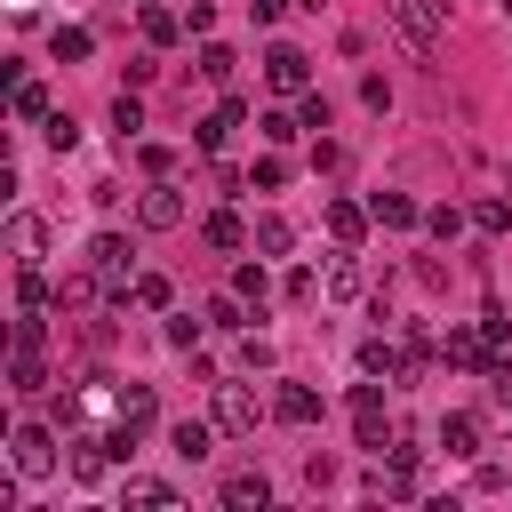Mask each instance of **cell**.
<instances>
[{
    "label": "cell",
    "instance_id": "6da1fadb",
    "mask_svg": "<svg viewBox=\"0 0 512 512\" xmlns=\"http://www.w3.org/2000/svg\"><path fill=\"white\" fill-rule=\"evenodd\" d=\"M384 24L400 32V48L416 64H432L440 56V32H448V0H384Z\"/></svg>",
    "mask_w": 512,
    "mask_h": 512
},
{
    "label": "cell",
    "instance_id": "7a4b0ae2",
    "mask_svg": "<svg viewBox=\"0 0 512 512\" xmlns=\"http://www.w3.org/2000/svg\"><path fill=\"white\" fill-rule=\"evenodd\" d=\"M88 272L104 280V296H120V288H136V248H128L120 232H96V240H88Z\"/></svg>",
    "mask_w": 512,
    "mask_h": 512
},
{
    "label": "cell",
    "instance_id": "3957f363",
    "mask_svg": "<svg viewBox=\"0 0 512 512\" xmlns=\"http://www.w3.org/2000/svg\"><path fill=\"white\" fill-rule=\"evenodd\" d=\"M8 464H16V480H48V472H56L48 424H16V432H8Z\"/></svg>",
    "mask_w": 512,
    "mask_h": 512
},
{
    "label": "cell",
    "instance_id": "277c9868",
    "mask_svg": "<svg viewBox=\"0 0 512 512\" xmlns=\"http://www.w3.org/2000/svg\"><path fill=\"white\" fill-rule=\"evenodd\" d=\"M136 216H144L152 232H176V224H184V192H176L168 176H152V184H144V200H136Z\"/></svg>",
    "mask_w": 512,
    "mask_h": 512
},
{
    "label": "cell",
    "instance_id": "5b68a950",
    "mask_svg": "<svg viewBox=\"0 0 512 512\" xmlns=\"http://www.w3.org/2000/svg\"><path fill=\"white\" fill-rule=\"evenodd\" d=\"M264 80H272L280 96H304V88H312V56H304V48H272V56H264Z\"/></svg>",
    "mask_w": 512,
    "mask_h": 512
},
{
    "label": "cell",
    "instance_id": "8992f818",
    "mask_svg": "<svg viewBox=\"0 0 512 512\" xmlns=\"http://www.w3.org/2000/svg\"><path fill=\"white\" fill-rule=\"evenodd\" d=\"M240 120H248V104H240V96H224V112H208V120H192V144H200V152H224Z\"/></svg>",
    "mask_w": 512,
    "mask_h": 512
},
{
    "label": "cell",
    "instance_id": "52a82bcc",
    "mask_svg": "<svg viewBox=\"0 0 512 512\" xmlns=\"http://www.w3.org/2000/svg\"><path fill=\"white\" fill-rule=\"evenodd\" d=\"M216 432H256V392L248 384H216Z\"/></svg>",
    "mask_w": 512,
    "mask_h": 512
},
{
    "label": "cell",
    "instance_id": "ba28073f",
    "mask_svg": "<svg viewBox=\"0 0 512 512\" xmlns=\"http://www.w3.org/2000/svg\"><path fill=\"white\" fill-rule=\"evenodd\" d=\"M272 416H280V424H320V392H312V384H280V392H272Z\"/></svg>",
    "mask_w": 512,
    "mask_h": 512
},
{
    "label": "cell",
    "instance_id": "9c48e42d",
    "mask_svg": "<svg viewBox=\"0 0 512 512\" xmlns=\"http://www.w3.org/2000/svg\"><path fill=\"white\" fill-rule=\"evenodd\" d=\"M352 416H360V448H384V392L352 384Z\"/></svg>",
    "mask_w": 512,
    "mask_h": 512
},
{
    "label": "cell",
    "instance_id": "30bf717a",
    "mask_svg": "<svg viewBox=\"0 0 512 512\" xmlns=\"http://www.w3.org/2000/svg\"><path fill=\"white\" fill-rule=\"evenodd\" d=\"M224 504H232V512H264V504H272V480H264V472H232V480H224Z\"/></svg>",
    "mask_w": 512,
    "mask_h": 512
},
{
    "label": "cell",
    "instance_id": "8fae6325",
    "mask_svg": "<svg viewBox=\"0 0 512 512\" xmlns=\"http://www.w3.org/2000/svg\"><path fill=\"white\" fill-rule=\"evenodd\" d=\"M40 384H48L40 344H16V352H8V392H40Z\"/></svg>",
    "mask_w": 512,
    "mask_h": 512
},
{
    "label": "cell",
    "instance_id": "7c38bea8",
    "mask_svg": "<svg viewBox=\"0 0 512 512\" xmlns=\"http://www.w3.org/2000/svg\"><path fill=\"white\" fill-rule=\"evenodd\" d=\"M152 408H160V400H152V384H128V392L112 400V416H120V432H144V424H152Z\"/></svg>",
    "mask_w": 512,
    "mask_h": 512
},
{
    "label": "cell",
    "instance_id": "4fadbf2b",
    "mask_svg": "<svg viewBox=\"0 0 512 512\" xmlns=\"http://www.w3.org/2000/svg\"><path fill=\"white\" fill-rule=\"evenodd\" d=\"M440 448H448V456H472V448H480V416H464V408L440 416Z\"/></svg>",
    "mask_w": 512,
    "mask_h": 512
},
{
    "label": "cell",
    "instance_id": "5bb4252c",
    "mask_svg": "<svg viewBox=\"0 0 512 512\" xmlns=\"http://www.w3.org/2000/svg\"><path fill=\"white\" fill-rule=\"evenodd\" d=\"M368 216H376V224H392V232H408V224H416V200H408V192H376V200H368Z\"/></svg>",
    "mask_w": 512,
    "mask_h": 512
},
{
    "label": "cell",
    "instance_id": "9a60e30c",
    "mask_svg": "<svg viewBox=\"0 0 512 512\" xmlns=\"http://www.w3.org/2000/svg\"><path fill=\"white\" fill-rule=\"evenodd\" d=\"M448 360L456 368H488V336L480 328H448Z\"/></svg>",
    "mask_w": 512,
    "mask_h": 512
},
{
    "label": "cell",
    "instance_id": "2e32d148",
    "mask_svg": "<svg viewBox=\"0 0 512 512\" xmlns=\"http://www.w3.org/2000/svg\"><path fill=\"white\" fill-rule=\"evenodd\" d=\"M168 448H176L184 464H200V456H208V424H192V416H184V424L168 432Z\"/></svg>",
    "mask_w": 512,
    "mask_h": 512
},
{
    "label": "cell",
    "instance_id": "e0dca14e",
    "mask_svg": "<svg viewBox=\"0 0 512 512\" xmlns=\"http://www.w3.org/2000/svg\"><path fill=\"white\" fill-rule=\"evenodd\" d=\"M120 496H128V504H152V512H176V488H168V480H128Z\"/></svg>",
    "mask_w": 512,
    "mask_h": 512
},
{
    "label": "cell",
    "instance_id": "ac0fdd59",
    "mask_svg": "<svg viewBox=\"0 0 512 512\" xmlns=\"http://www.w3.org/2000/svg\"><path fill=\"white\" fill-rule=\"evenodd\" d=\"M288 240H296L288 216H256V248H264V256H288Z\"/></svg>",
    "mask_w": 512,
    "mask_h": 512
},
{
    "label": "cell",
    "instance_id": "d6986e66",
    "mask_svg": "<svg viewBox=\"0 0 512 512\" xmlns=\"http://www.w3.org/2000/svg\"><path fill=\"white\" fill-rule=\"evenodd\" d=\"M328 296H336V304H352V296H360V264H352V256H336V264H328Z\"/></svg>",
    "mask_w": 512,
    "mask_h": 512
},
{
    "label": "cell",
    "instance_id": "ffe728a7",
    "mask_svg": "<svg viewBox=\"0 0 512 512\" xmlns=\"http://www.w3.org/2000/svg\"><path fill=\"white\" fill-rule=\"evenodd\" d=\"M208 320H216V328H240V320H248V296H240V288L208 296Z\"/></svg>",
    "mask_w": 512,
    "mask_h": 512
},
{
    "label": "cell",
    "instance_id": "44dd1931",
    "mask_svg": "<svg viewBox=\"0 0 512 512\" xmlns=\"http://www.w3.org/2000/svg\"><path fill=\"white\" fill-rule=\"evenodd\" d=\"M48 48H56V64H80V56H88V32H80V24H56Z\"/></svg>",
    "mask_w": 512,
    "mask_h": 512
},
{
    "label": "cell",
    "instance_id": "7402d4cb",
    "mask_svg": "<svg viewBox=\"0 0 512 512\" xmlns=\"http://www.w3.org/2000/svg\"><path fill=\"white\" fill-rule=\"evenodd\" d=\"M360 224H368V216H360L352 200H328V232H336V240H360Z\"/></svg>",
    "mask_w": 512,
    "mask_h": 512
},
{
    "label": "cell",
    "instance_id": "603a6c76",
    "mask_svg": "<svg viewBox=\"0 0 512 512\" xmlns=\"http://www.w3.org/2000/svg\"><path fill=\"white\" fill-rule=\"evenodd\" d=\"M8 240H16L24 256H40V248H48V224H40V216H16V224H8Z\"/></svg>",
    "mask_w": 512,
    "mask_h": 512
},
{
    "label": "cell",
    "instance_id": "cb8c5ba5",
    "mask_svg": "<svg viewBox=\"0 0 512 512\" xmlns=\"http://www.w3.org/2000/svg\"><path fill=\"white\" fill-rule=\"evenodd\" d=\"M200 240H208V248H240L248 232H240V216H208V224H200Z\"/></svg>",
    "mask_w": 512,
    "mask_h": 512
},
{
    "label": "cell",
    "instance_id": "d4e9b609",
    "mask_svg": "<svg viewBox=\"0 0 512 512\" xmlns=\"http://www.w3.org/2000/svg\"><path fill=\"white\" fill-rule=\"evenodd\" d=\"M232 288H240V296H248L256 312H264V296H272V280H264V264H240V272H232Z\"/></svg>",
    "mask_w": 512,
    "mask_h": 512
},
{
    "label": "cell",
    "instance_id": "484cf974",
    "mask_svg": "<svg viewBox=\"0 0 512 512\" xmlns=\"http://www.w3.org/2000/svg\"><path fill=\"white\" fill-rule=\"evenodd\" d=\"M16 312H48V280L24 264V280H16Z\"/></svg>",
    "mask_w": 512,
    "mask_h": 512
},
{
    "label": "cell",
    "instance_id": "4316f807",
    "mask_svg": "<svg viewBox=\"0 0 512 512\" xmlns=\"http://www.w3.org/2000/svg\"><path fill=\"white\" fill-rule=\"evenodd\" d=\"M176 32H192V24H184V16H168V8H152V16H144V40H160V48H168Z\"/></svg>",
    "mask_w": 512,
    "mask_h": 512
},
{
    "label": "cell",
    "instance_id": "83f0119b",
    "mask_svg": "<svg viewBox=\"0 0 512 512\" xmlns=\"http://www.w3.org/2000/svg\"><path fill=\"white\" fill-rule=\"evenodd\" d=\"M16 120H48V88H40V80L16 88Z\"/></svg>",
    "mask_w": 512,
    "mask_h": 512
},
{
    "label": "cell",
    "instance_id": "f1b7e54d",
    "mask_svg": "<svg viewBox=\"0 0 512 512\" xmlns=\"http://www.w3.org/2000/svg\"><path fill=\"white\" fill-rule=\"evenodd\" d=\"M112 128H120V136H136V128H144V104H136L128 88H120V104H112Z\"/></svg>",
    "mask_w": 512,
    "mask_h": 512
},
{
    "label": "cell",
    "instance_id": "f546056e",
    "mask_svg": "<svg viewBox=\"0 0 512 512\" xmlns=\"http://www.w3.org/2000/svg\"><path fill=\"white\" fill-rule=\"evenodd\" d=\"M200 72H208V80H232V48L208 40V48H200Z\"/></svg>",
    "mask_w": 512,
    "mask_h": 512
},
{
    "label": "cell",
    "instance_id": "4dcf8cb0",
    "mask_svg": "<svg viewBox=\"0 0 512 512\" xmlns=\"http://www.w3.org/2000/svg\"><path fill=\"white\" fill-rule=\"evenodd\" d=\"M48 144H56V152H72V144H80V128H72L64 112H48Z\"/></svg>",
    "mask_w": 512,
    "mask_h": 512
},
{
    "label": "cell",
    "instance_id": "1f68e13d",
    "mask_svg": "<svg viewBox=\"0 0 512 512\" xmlns=\"http://www.w3.org/2000/svg\"><path fill=\"white\" fill-rule=\"evenodd\" d=\"M256 128H264V136H272V144H288V136H296V128H304V120H288V112H264V120H256Z\"/></svg>",
    "mask_w": 512,
    "mask_h": 512
},
{
    "label": "cell",
    "instance_id": "d6a6232c",
    "mask_svg": "<svg viewBox=\"0 0 512 512\" xmlns=\"http://www.w3.org/2000/svg\"><path fill=\"white\" fill-rule=\"evenodd\" d=\"M288 184V160H256V192H280Z\"/></svg>",
    "mask_w": 512,
    "mask_h": 512
},
{
    "label": "cell",
    "instance_id": "836d02e7",
    "mask_svg": "<svg viewBox=\"0 0 512 512\" xmlns=\"http://www.w3.org/2000/svg\"><path fill=\"white\" fill-rule=\"evenodd\" d=\"M472 216H480V232H504V224H512V208H504V200H480Z\"/></svg>",
    "mask_w": 512,
    "mask_h": 512
},
{
    "label": "cell",
    "instance_id": "e575fe53",
    "mask_svg": "<svg viewBox=\"0 0 512 512\" xmlns=\"http://www.w3.org/2000/svg\"><path fill=\"white\" fill-rule=\"evenodd\" d=\"M488 384H496V400L512 408V360H488Z\"/></svg>",
    "mask_w": 512,
    "mask_h": 512
},
{
    "label": "cell",
    "instance_id": "d590c367",
    "mask_svg": "<svg viewBox=\"0 0 512 512\" xmlns=\"http://www.w3.org/2000/svg\"><path fill=\"white\" fill-rule=\"evenodd\" d=\"M280 8H288V0H248V16H256V24H272Z\"/></svg>",
    "mask_w": 512,
    "mask_h": 512
},
{
    "label": "cell",
    "instance_id": "8d00e7d4",
    "mask_svg": "<svg viewBox=\"0 0 512 512\" xmlns=\"http://www.w3.org/2000/svg\"><path fill=\"white\" fill-rule=\"evenodd\" d=\"M504 8H512V0H504Z\"/></svg>",
    "mask_w": 512,
    "mask_h": 512
}]
</instances>
